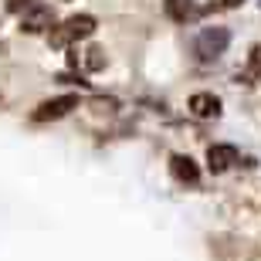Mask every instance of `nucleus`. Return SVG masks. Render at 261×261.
<instances>
[{
  "label": "nucleus",
  "mask_w": 261,
  "mask_h": 261,
  "mask_svg": "<svg viewBox=\"0 0 261 261\" xmlns=\"http://www.w3.org/2000/svg\"><path fill=\"white\" fill-rule=\"evenodd\" d=\"M170 173H173V180H180V184H190V187H194L197 180H200V166H197L190 156L176 153V156H170Z\"/></svg>",
  "instance_id": "7"
},
{
  "label": "nucleus",
  "mask_w": 261,
  "mask_h": 261,
  "mask_svg": "<svg viewBox=\"0 0 261 261\" xmlns=\"http://www.w3.org/2000/svg\"><path fill=\"white\" fill-rule=\"evenodd\" d=\"M95 28L98 24H95L92 14H75V17L55 24V28L48 31V41H51V48H68V44H75V41H82V38H92Z\"/></svg>",
  "instance_id": "1"
},
{
  "label": "nucleus",
  "mask_w": 261,
  "mask_h": 261,
  "mask_svg": "<svg viewBox=\"0 0 261 261\" xmlns=\"http://www.w3.org/2000/svg\"><path fill=\"white\" fill-rule=\"evenodd\" d=\"M7 7H10V10H28L31 0H7Z\"/></svg>",
  "instance_id": "11"
},
{
  "label": "nucleus",
  "mask_w": 261,
  "mask_h": 261,
  "mask_svg": "<svg viewBox=\"0 0 261 261\" xmlns=\"http://www.w3.org/2000/svg\"><path fill=\"white\" fill-rule=\"evenodd\" d=\"M238 163V149L227 143H217L207 149V166H211V173H227L231 166Z\"/></svg>",
  "instance_id": "6"
},
{
  "label": "nucleus",
  "mask_w": 261,
  "mask_h": 261,
  "mask_svg": "<svg viewBox=\"0 0 261 261\" xmlns=\"http://www.w3.org/2000/svg\"><path fill=\"white\" fill-rule=\"evenodd\" d=\"M187 109H190V116H197V119H217L221 116V98L214 95V92H197V95H190Z\"/></svg>",
  "instance_id": "5"
},
{
  "label": "nucleus",
  "mask_w": 261,
  "mask_h": 261,
  "mask_svg": "<svg viewBox=\"0 0 261 261\" xmlns=\"http://www.w3.org/2000/svg\"><path fill=\"white\" fill-rule=\"evenodd\" d=\"M85 65L92 68V71L106 68V51H102V48H88V51H85Z\"/></svg>",
  "instance_id": "10"
},
{
  "label": "nucleus",
  "mask_w": 261,
  "mask_h": 261,
  "mask_svg": "<svg viewBox=\"0 0 261 261\" xmlns=\"http://www.w3.org/2000/svg\"><path fill=\"white\" fill-rule=\"evenodd\" d=\"M166 14H170L173 20H180V24H184V20L194 14V7H190V0H166Z\"/></svg>",
  "instance_id": "8"
},
{
  "label": "nucleus",
  "mask_w": 261,
  "mask_h": 261,
  "mask_svg": "<svg viewBox=\"0 0 261 261\" xmlns=\"http://www.w3.org/2000/svg\"><path fill=\"white\" fill-rule=\"evenodd\" d=\"M71 109H78V95H58V98H48V102H41L31 119L34 122H55V119H65Z\"/></svg>",
  "instance_id": "3"
},
{
  "label": "nucleus",
  "mask_w": 261,
  "mask_h": 261,
  "mask_svg": "<svg viewBox=\"0 0 261 261\" xmlns=\"http://www.w3.org/2000/svg\"><path fill=\"white\" fill-rule=\"evenodd\" d=\"M51 28H55V14L44 4H31L20 17V31H28V34H41V31H51Z\"/></svg>",
  "instance_id": "4"
},
{
  "label": "nucleus",
  "mask_w": 261,
  "mask_h": 261,
  "mask_svg": "<svg viewBox=\"0 0 261 261\" xmlns=\"http://www.w3.org/2000/svg\"><path fill=\"white\" fill-rule=\"evenodd\" d=\"M231 44V31L227 28H203L194 41V51L200 61H217Z\"/></svg>",
  "instance_id": "2"
},
{
  "label": "nucleus",
  "mask_w": 261,
  "mask_h": 261,
  "mask_svg": "<svg viewBox=\"0 0 261 261\" xmlns=\"http://www.w3.org/2000/svg\"><path fill=\"white\" fill-rule=\"evenodd\" d=\"M244 78H258V82H261V44H254L251 55H248V68H244Z\"/></svg>",
  "instance_id": "9"
}]
</instances>
